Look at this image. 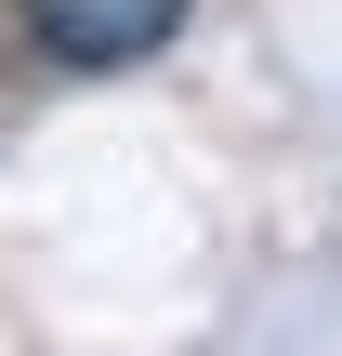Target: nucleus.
I'll list each match as a JSON object with an SVG mask.
<instances>
[{"instance_id": "f257e3e1", "label": "nucleus", "mask_w": 342, "mask_h": 356, "mask_svg": "<svg viewBox=\"0 0 342 356\" xmlns=\"http://www.w3.org/2000/svg\"><path fill=\"white\" fill-rule=\"evenodd\" d=\"M185 13H198V0H13L26 53H40V66H66V79H119V66L171 53V40H185Z\"/></svg>"}]
</instances>
